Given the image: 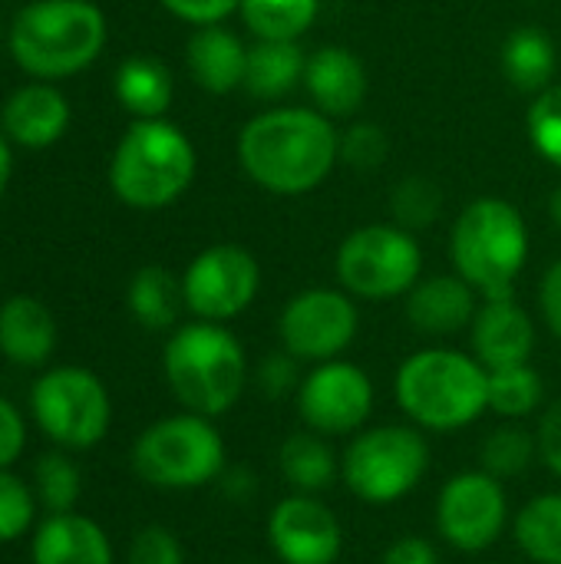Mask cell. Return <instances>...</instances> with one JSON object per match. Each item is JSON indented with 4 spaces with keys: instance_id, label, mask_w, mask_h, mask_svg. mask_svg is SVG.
<instances>
[{
    "instance_id": "38",
    "label": "cell",
    "mask_w": 561,
    "mask_h": 564,
    "mask_svg": "<svg viewBox=\"0 0 561 564\" xmlns=\"http://www.w3.org/2000/svg\"><path fill=\"white\" fill-rule=\"evenodd\" d=\"M298 357H291L288 350H278V354H268L258 367H255V383H258V390L265 393V397H271V400H281V397H288V393H298V387H301V380L304 377H298Z\"/></svg>"
},
{
    "instance_id": "5",
    "label": "cell",
    "mask_w": 561,
    "mask_h": 564,
    "mask_svg": "<svg viewBox=\"0 0 561 564\" xmlns=\"http://www.w3.org/2000/svg\"><path fill=\"white\" fill-rule=\"evenodd\" d=\"M195 169V145L175 122L165 116L136 119L112 152L109 185L122 205L136 212H159L188 192Z\"/></svg>"
},
{
    "instance_id": "27",
    "label": "cell",
    "mask_w": 561,
    "mask_h": 564,
    "mask_svg": "<svg viewBox=\"0 0 561 564\" xmlns=\"http://www.w3.org/2000/svg\"><path fill=\"white\" fill-rule=\"evenodd\" d=\"M126 301H129L132 317L145 330H169V327H175V321L185 307L182 278H175L162 264H145L132 274Z\"/></svg>"
},
{
    "instance_id": "19",
    "label": "cell",
    "mask_w": 561,
    "mask_h": 564,
    "mask_svg": "<svg viewBox=\"0 0 561 564\" xmlns=\"http://www.w3.org/2000/svg\"><path fill=\"white\" fill-rule=\"evenodd\" d=\"M33 564H116L112 542L89 516L73 512H50L30 542Z\"/></svg>"
},
{
    "instance_id": "2",
    "label": "cell",
    "mask_w": 561,
    "mask_h": 564,
    "mask_svg": "<svg viewBox=\"0 0 561 564\" xmlns=\"http://www.w3.org/2000/svg\"><path fill=\"white\" fill-rule=\"evenodd\" d=\"M486 387L489 370L473 354L450 347L410 354L393 377L400 410L423 433H453L476 423L489 410Z\"/></svg>"
},
{
    "instance_id": "40",
    "label": "cell",
    "mask_w": 561,
    "mask_h": 564,
    "mask_svg": "<svg viewBox=\"0 0 561 564\" xmlns=\"http://www.w3.org/2000/svg\"><path fill=\"white\" fill-rule=\"evenodd\" d=\"M23 446H26V423L20 410L7 397H0V469H10L20 459Z\"/></svg>"
},
{
    "instance_id": "14",
    "label": "cell",
    "mask_w": 561,
    "mask_h": 564,
    "mask_svg": "<svg viewBox=\"0 0 561 564\" xmlns=\"http://www.w3.org/2000/svg\"><path fill=\"white\" fill-rule=\"evenodd\" d=\"M298 413L311 433L350 436L374 413V380L350 360H324L298 387Z\"/></svg>"
},
{
    "instance_id": "43",
    "label": "cell",
    "mask_w": 561,
    "mask_h": 564,
    "mask_svg": "<svg viewBox=\"0 0 561 564\" xmlns=\"http://www.w3.org/2000/svg\"><path fill=\"white\" fill-rule=\"evenodd\" d=\"M380 564H440V555H436V549H433L427 539H420V535H403V539H397V542L384 552Z\"/></svg>"
},
{
    "instance_id": "7",
    "label": "cell",
    "mask_w": 561,
    "mask_h": 564,
    "mask_svg": "<svg viewBox=\"0 0 561 564\" xmlns=\"http://www.w3.org/2000/svg\"><path fill=\"white\" fill-rule=\"evenodd\" d=\"M430 473V443L413 423L364 426L341 456V479L367 506L407 499Z\"/></svg>"
},
{
    "instance_id": "4",
    "label": "cell",
    "mask_w": 561,
    "mask_h": 564,
    "mask_svg": "<svg viewBox=\"0 0 561 564\" xmlns=\"http://www.w3.org/2000/svg\"><path fill=\"white\" fill-rule=\"evenodd\" d=\"M532 238L526 215L499 198H473L453 221L450 231V261L453 271L486 297H513L519 274L529 264Z\"/></svg>"
},
{
    "instance_id": "36",
    "label": "cell",
    "mask_w": 561,
    "mask_h": 564,
    "mask_svg": "<svg viewBox=\"0 0 561 564\" xmlns=\"http://www.w3.org/2000/svg\"><path fill=\"white\" fill-rule=\"evenodd\" d=\"M390 152V142H387V132L374 122H357L350 126L347 132H341V162H347L350 169H377L384 165Z\"/></svg>"
},
{
    "instance_id": "24",
    "label": "cell",
    "mask_w": 561,
    "mask_h": 564,
    "mask_svg": "<svg viewBox=\"0 0 561 564\" xmlns=\"http://www.w3.org/2000/svg\"><path fill=\"white\" fill-rule=\"evenodd\" d=\"M304 63L308 56L298 40H255L248 46L245 89L255 99H284L304 83Z\"/></svg>"
},
{
    "instance_id": "15",
    "label": "cell",
    "mask_w": 561,
    "mask_h": 564,
    "mask_svg": "<svg viewBox=\"0 0 561 564\" xmlns=\"http://www.w3.org/2000/svg\"><path fill=\"white\" fill-rule=\"evenodd\" d=\"M268 542L281 564H337L344 525L317 496L291 492L268 516Z\"/></svg>"
},
{
    "instance_id": "29",
    "label": "cell",
    "mask_w": 561,
    "mask_h": 564,
    "mask_svg": "<svg viewBox=\"0 0 561 564\" xmlns=\"http://www.w3.org/2000/svg\"><path fill=\"white\" fill-rule=\"evenodd\" d=\"M255 40H301L321 17V0H241L238 7Z\"/></svg>"
},
{
    "instance_id": "11",
    "label": "cell",
    "mask_w": 561,
    "mask_h": 564,
    "mask_svg": "<svg viewBox=\"0 0 561 564\" xmlns=\"http://www.w3.org/2000/svg\"><path fill=\"white\" fill-rule=\"evenodd\" d=\"M360 314L344 288H308L294 294L278 317L281 350L301 364L337 360L357 337Z\"/></svg>"
},
{
    "instance_id": "39",
    "label": "cell",
    "mask_w": 561,
    "mask_h": 564,
    "mask_svg": "<svg viewBox=\"0 0 561 564\" xmlns=\"http://www.w3.org/2000/svg\"><path fill=\"white\" fill-rule=\"evenodd\" d=\"M172 17L192 23V26H212L238 13L241 0H159Z\"/></svg>"
},
{
    "instance_id": "33",
    "label": "cell",
    "mask_w": 561,
    "mask_h": 564,
    "mask_svg": "<svg viewBox=\"0 0 561 564\" xmlns=\"http://www.w3.org/2000/svg\"><path fill=\"white\" fill-rule=\"evenodd\" d=\"M443 212V192L433 178L423 175H410L403 178L393 192H390V215L400 228L407 231H420L427 225H433Z\"/></svg>"
},
{
    "instance_id": "42",
    "label": "cell",
    "mask_w": 561,
    "mask_h": 564,
    "mask_svg": "<svg viewBox=\"0 0 561 564\" xmlns=\"http://www.w3.org/2000/svg\"><path fill=\"white\" fill-rule=\"evenodd\" d=\"M539 311L546 327L561 340V258H555L539 281Z\"/></svg>"
},
{
    "instance_id": "44",
    "label": "cell",
    "mask_w": 561,
    "mask_h": 564,
    "mask_svg": "<svg viewBox=\"0 0 561 564\" xmlns=\"http://www.w3.org/2000/svg\"><path fill=\"white\" fill-rule=\"evenodd\" d=\"M251 489H255V479H251L248 473H231V476L225 479V492H228L231 499H248Z\"/></svg>"
},
{
    "instance_id": "8",
    "label": "cell",
    "mask_w": 561,
    "mask_h": 564,
    "mask_svg": "<svg viewBox=\"0 0 561 564\" xmlns=\"http://www.w3.org/2000/svg\"><path fill=\"white\" fill-rule=\"evenodd\" d=\"M132 469L155 489H202L225 473V440L208 416L185 410L139 433Z\"/></svg>"
},
{
    "instance_id": "12",
    "label": "cell",
    "mask_w": 561,
    "mask_h": 564,
    "mask_svg": "<svg viewBox=\"0 0 561 564\" xmlns=\"http://www.w3.org/2000/svg\"><path fill=\"white\" fill-rule=\"evenodd\" d=\"M261 291V264L241 245H212L198 251L185 274L182 294L195 321L228 324L241 317Z\"/></svg>"
},
{
    "instance_id": "20",
    "label": "cell",
    "mask_w": 561,
    "mask_h": 564,
    "mask_svg": "<svg viewBox=\"0 0 561 564\" xmlns=\"http://www.w3.org/2000/svg\"><path fill=\"white\" fill-rule=\"evenodd\" d=\"M3 135L26 149H46L56 139H63L69 126V102L66 96L50 83H30L20 86L0 112Z\"/></svg>"
},
{
    "instance_id": "26",
    "label": "cell",
    "mask_w": 561,
    "mask_h": 564,
    "mask_svg": "<svg viewBox=\"0 0 561 564\" xmlns=\"http://www.w3.org/2000/svg\"><path fill=\"white\" fill-rule=\"evenodd\" d=\"M175 83L165 63L155 56H129L116 69V99L136 119H162L172 106Z\"/></svg>"
},
{
    "instance_id": "32",
    "label": "cell",
    "mask_w": 561,
    "mask_h": 564,
    "mask_svg": "<svg viewBox=\"0 0 561 564\" xmlns=\"http://www.w3.org/2000/svg\"><path fill=\"white\" fill-rule=\"evenodd\" d=\"M33 492L46 512H73L83 492V476L66 453H46L33 466Z\"/></svg>"
},
{
    "instance_id": "46",
    "label": "cell",
    "mask_w": 561,
    "mask_h": 564,
    "mask_svg": "<svg viewBox=\"0 0 561 564\" xmlns=\"http://www.w3.org/2000/svg\"><path fill=\"white\" fill-rule=\"evenodd\" d=\"M549 218H552V225L561 231V185L549 195Z\"/></svg>"
},
{
    "instance_id": "45",
    "label": "cell",
    "mask_w": 561,
    "mask_h": 564,
    "mask_svg": "<svg viewBox=\"0 0 561 564\" xmlns=\"http://www.w3.org/2000/svg\"><path fill=\"white\" fill-rule=\"evenodd\" d=\"M10 172H13V159H10V145H7V135L0 132V198H3V192H7Z\"/></svg>"
},
{
    "instance_id": "34",
    "label": "cell",
    "mask_w": 561,
    "mask_h": 564,
    "mask_svg": "<svg viewBox=\"0 0 561 564\" xmlns=\"http://www.w3.org/2000/svg\"><path fill=\"white\" fill-rule=\"evenodd\" d=\"M526 129H529V142L532 149L549 162L561 169V83H552L549 89H542L526 116Z\"/></svg>"
},
{
    "instance_id": "23",
    "label": "cell",
    "mask_w": 561,
    "mask_h": 564,
    "mask_svg": "<svg viewBox=\"0 0 561 564\" xmlns=\"http://www.w3.org/2000/svg\"><path fill=\"white\" fill-rule=\"evenodd\" d=\"M499 63L506 79L529 96H539L542 89H549L555 83V69H559V50L555 40L539 30V26H516L499 50Z\"/></svg>"
},
{
    "instance_id": "35",
    "label": "cell",
    "mask_w": 561,
    "mask_h": 564,
    "mask_svg": "<svg viewBox=\"0 0 561 564\" xmlns=\"http://www.w3.org/2000/svg\"><path fill=\"white\" fill-rule=\"evenodd\" d=\"M36 492L10 469H0V545L17 542L36 522Z\"/></svg>"
},
{
    "instance_id": "6",
    "label": "cell",
    "mask_w": 561,
    "mask_h": 564,
    "mask_svg": "<svg viewBox=\"0 0 561 564\" xmlns=\"http://www.w3.org/2000/svg\"><path fill=\"white\" fill-rule=\"evenodd\" d=\"M106 33V17L93 0H36L10 23V56L36 79H63L103 53Z\"/></svg>"
},
{
    "instance_id": "41",
    "label": "cell",
    "mask_w": 561,
    "mask_h": 564,
    "mask_svg": "<svg viewBox=\"0 0 561 564\" xmlns=\"http://www.w3.org/2000/svg\"><path fill=\"white\" fill-rule=\"evenodd\" d=\"M536 443H539V459H542V466H546L552 476H559L561 479V400H555V403L546 410V416H542V423H539V433H536Z\"/></svg>"
},
{
    "instance_id": "3",
    "label": "cell",
    "mask_w": 561,
    "mask_h": 564,
    "mask_svg": "<svg viewBox=\"0 0 561 564\" xmlns=\"http://www.w3.org/2000/svg\"><path fill=\"white\" fill-rule=\"evenodd\" d=\"M162 373L172 397L188 413L218 420L235 410L248 387V357L225 324L192 321L169 337L162 350Z\"/></svg>"
},
{
    "instance_id": "13",
    "label": "cell",
    "mask_w": 561,
    "mask_h": 564,
    "mask_svg": "<svg viewBox=\"0 0 561 564\" xmlns=\"http://www.w3.org/2000/svg\"><path fill=\"white\" fill-rule=\"evenodd\" d=\"M509 525V499L503 479L486 469L446 479L436 499V532L463 555L493 549Z\"/></svg>"
},
{
    "instance_id": "25",
    "label": "cell",
    "mask_w": 561,
    "mask_h": 564,
    "mask_svg": "<svg viewBox=\"0 0 561 564\" xmlns=\"http://www.w3.org/2000/svg\"><path fill=\"white\" fill-rule=\"evenodd\" d=\"M278 469L281 479L304 496H317L324 489L334 486V479L341 476V459L334 456V449L327 446V440L321 433H291L281 449H278Z\"/></svg>"
},
{
    "instance_id": "37",
    "label": "cell",
    "mask_w": 561,
    "mask_h": 564,
    "mask_svg": "<svg viewBox=\"0 0 561 564\" xmlns=\"http://www.w3.org/2000/svg\"><path fill=\"white\" fill-rule=\"evenodd\" d=\"M129 564H185V552L175 532L162 525H145L132 535L129 545Z\"/></svg>"
},
{
    "instance_id": "18",
    "label": "cell",
    "mask_w": 561,
    "mask_h": 564,
    "mask_svg": "<svg viewBox=\"0 0 561 564\" xmlns=\"http://www.w3.org/2000/svg\"><path fill=\"white\" fill-rule=\"evenodd\" d=\"M479 311V294L470 281L453 274L420 278L407 294V321L423 337H450L470 330Z\"/></svg>"
},
{
    "instance_id": "21",
    "label": "cell",
    "mask_w": 561,
    "mask_h": 564,
    "mask_svg": "<svg viewBox=\"0 0 561 564\" xmlns=\"http://www.w3.org/2000/svg\"><path fill=\"white\" fill-rule=\"evenodd\" d=\"M185 59H188L192 79L212 96H225V93H235L238 86H245L248 46L241 43L238 33H231L222 23L198 26L188 36Z\"/></svg>"
},
{
    "instance_id": "16",
    "label": "cell",
    "mask_w": 561,
    "mask_h": 564,
    "mask_svg": "<svg viewBox=\"0 0 561 564\" xmlns=\"http://www.w3.org/2000/svg\"><path fill=\"white\" fill-rule=\"evenodd\" d=\"M470 347L486 370L529 364L536 350V324L513 297H486L470 324Z\"/></svg>"
},
{
    "instance_id": "31",
    "label": "cell",
    "mask_w": 561,
    "mask_h": 564,
    "mask_svg": "<svg viewBox=\"0 0 561 564\" xmlns=\"http://www.w3.org/2000/svg\"><path fill=\"white\" fill-rule=\"evenodd\" d=\"M479 456H483V469L489 476H496V479H516L539 456V443H536V436L526 426L506 423V426H496L486 436Z\"/></svg>"
},
{
    "instance_id": "17",
    "label": "cell",
    "mask_w": 561,
    "mask_h": 564,
    "mask_svg": "<svg viewBox=\"0 0 561 564\" xmlns=\"http://www.w3.org/2000/svg\"><path fill=\"white\" fill-rule=\"evenodd\" d=\"M301 86L308 89L314 109H321L331 119H347L364 106L370 93V76L354 50L327 43L308 56Z\"/></svg>"
},
{
    "instance_id": "10",
    "label": "cell",
    "mask_w": 561,
    "mask_h": 564,
    "mask_svg": "<svg viewBox=\"0 0 561 564\" xmlns=\"http://www.w3.org/2000/svg\"><path fill=\"white\" fill-rule=\"evenodd\" d=\"M30 413L60 449H89L103 443L112 423L106 383L86 367H53L30 390Z\"/></svg>"
},
{
    "instance_id": "1",
    "label": "cell",
    "mask_w": 561,
    "mask_h": 564,
    "mask_svg": "<svg viewBox=\"0 0 561 564\" xmlns=\"http://www.w3.org/2000/svg\"><path fill=\"white\" fill-rule=\"evenodd\" d=\"M341 162V132L314 106H274L238 132V165L268 195L298 198L327 182Z\"/></svg>"
},
{
    "instance_id": "22",
    "label": "cell",
    "mask_w": 561,
    "mask_h": 564,
    "mask_svg": "<svg viewBox=\"0 0 561 564\" xmlns=\"http://www.w3.org/2000/svg\"><path fill=\"white\" fill-rule=\"evenodd\" d=\"M56 347V321L36 297L17 294L0 304V354L17 367H43Z\"/></svg>"
},
{
    "instance_id": "30",
    "label": "cell",
    "mask_w": 561,
    "mask_h": 564,
    "mask_svg": "<svg viewBox=\"0 0 561 564\" xmlns=\"http://www.w3.org/2000/svg\"><path fill=\"white\" fill-rule=\"evenodd\" d=\"M542 397H546V383L532 364L489 370L486 403H489V413L503 416L506 423H519L532 416L542 406Z\"/></svg>"
},
{
    "instance_id": "28",
    "label": "cell",
    "mask_w": 561,
    "mask_h": 564,
    "mask_svg": "<svg viewBox=\"0 0 561 564\" xmlns=\"http://www.w3.org/2000/svg\"><path fill=\"white\" fill-rule=\"evenodd\" d=\"M513 535L532 564H561V492L526 502L513 519Z\"/></svg>"
},
{
    "instance_id": "9",
    "label": "cell",
    "mask_w": 561,
    "mask_h": 564,
    "mask_svg": "<svg viewBox=\"0 0 561 564\" xmlns=\"http://www.w3.org/2000/svg\"><path fill=\"white\" fill-rule=\"evenodd\" d=\"M334 274L350 297L397 301L423 278V248L397 221L360 225L337 245Z\"/></svg>"
}]
</instances>
